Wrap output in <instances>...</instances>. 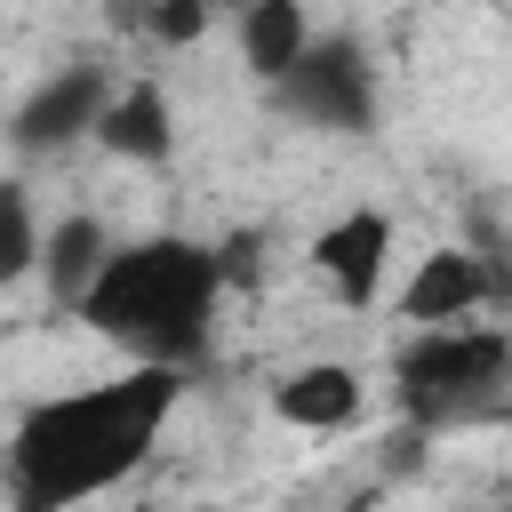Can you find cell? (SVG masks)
Listing matches in <instances>:
<instances>
[{
  "instance_id": "cell-1",
  "label": "cell",
  "mask_w": 512,
  "mask_h": 512,
  "mask_svg": "<svg viewBox=\"0 0 512 512\" xmlns=\"http://www.w3.org/2000/svg\"><path fill=\"white\" fill-rule=\"evenodd\" d=\"M184 368H144L128 360L120 376L72 384L32 400L8 432H0V496L8 512H80L96 496H112L176 424L184 408Z\"/></svg>"
},
{
  "instance_id": "cell-2",
  "label": "cell",
  "mask_w": 512,
  "mask_h": 512,
  "mask_svg": "<svg viewBox=\"0 0 512 512\" xmlns=\"http://www.w3.org/2000/svg\"><path fill=\"white\" fill-rule=\"evenodd\" d=\"M224 272H216V248L208 240H184V232H144V240H120L96 272V288L80 296L72 320H88L104 344H120L128 360L144 368H200L208 360V336H216V304H224Z\"/></svg>"
},
{
  "instance_id": "cell-3",
  "label": "cell",
  "mask_w": 512,
  "mask_h": 512,
  "mask_svg": "<svg viewBox=\"0 0 512 512\" xmlns=\"http://www.w3.org/2000/svg\"><path fill=\"white\" fill-rule=\"evenodd\" d=\"M504 376H512V336H504V328H480V320L408 328V344L392 352V392H400L416 416L472 408V400H488Z\"/></svg>"
},
{
  "instance_id": "cell-4",
  "label": "cell",
  "mask_w": 512,
  "mask_h": 512,
  "mask_svg": "<svg viewBox=\"0 0 512 512\" xmlns=\"http://www.w3.org/2000/svg\"><path fill=\"white\" fill-rule=\"evenodd\" d=\"M272 104L304 128H328V136H360L376 120V64L352 32H320L304 48V64L272 88Z\"/></svg>"
},
{
  "instance_id": "cell-5",
  "label": "cell",
  "mask_w": 512,
  "mask_h": 512,
  "mask_svg": "<svg viewBox=\"0 0 512 512\" xmlns=\"http://www.w3.org/2000/svg\"><path fill=\"white\" fill-rule=\"evenodd\" d=\"M112 88H120V80H112L104 64H56V72H40V80L8 104V144L32 152V160H40V152H64V144H88Z\"/></svg>"
},
{
  "instance_id": "cell-6",
  "label": "cell",
  "mask_w": 512,
  "mask_h": 512,
  "mask_svg": "<svg viewBox=\"0 0 512 512\" xmlns=\"http://www.w3.org/2000/svg\"><path fill=\"white\" fill-rule=\"evenodd\" d=\"M392 208H376V200H360V208H344V216H328L320 232H312V272L328 280V296L344 304V312H368L376 296H384V272H392Z\"/></svg>"
},
{
  "instance_id": "cell-7",
  "label": "cell",
  "mask_w": 512,
  "mask_h": 512,
  "mask_svg": "<svg viewBox=\"0 0 512 512\" xmlns=\"http://www.w3.org/2000/svg\"><path fill=\"white\" fill-rule=\"evenodd\" d=\"M488 296H496L488 256H472V248H424V256L408 264V280L392 288V312H400L408 328H456V320H472Z\"/></svg>"
},
{
  "instance_id": "cell-8",
  "label": "cell",
  "mask_w": 512,
  "mask_h": 512,
  "mask_svg": "<svg viewBox=\"0 0 512 512\" xmlns=\"http://www.w3.org/2000/svg\"><path fill=\"white\" fill-rule=\"evenodd\" d=\"M96 152H112L120 168H168L176 160V104H168V88L152 80V72H136V80H120L112 96H104V112H96V136H88Z\"/></svg>"
},
{
  "instance_id": "cell-9",
  "label": "cell",
  "mask_w": 512,
  "mask_h": 512,
  "mask_svg": "<svg viewBox=\"0 0 512 512\" xmlns=\"http://www.w3.org/2000/svg\"><path fill=\"white\" fill-rule=\"evenodd\" d=\"M272 416L288 432H352L368 416V376L352 360H296L288 376H272Z\"/></svg>"
},
{
  "instance_id": "cell-10",
  "label": "cell",
  "mask_w": 512,
  "mask_h": 512,
  "mask_svg": "<svg viewBox=\"0 0 512 512\" xmlns=\"http://www.w3.org/2000/svg\"><path fill=\"white\" fill-rule=\"evenodd\" d=\"M312 40H320V32H312V8H304V0H248V8L232 16V48H240V64H248L256 88H280V80L304 64Z\"/></svg>"
},
{
  "instance_id": "cell-11",
  "label": "cell",
  "mask_w": 512,
  "mask_h": 512,
  "mask_svg": "<svg viewBox=\"0 0 512 512\" xmlns=\"http://www.w3.org/2000/svg\"><path fill=\"white\" fill-rule=\"evenodd\" d=\"M112 248H120V240H112V224H104L96 208H64V216L48 224V240H40V280H48V296H56L64 312H80V296L96 288V272H104Z\"/></svg>"
},
{
  "instance_id": "cell-12",
  "label": "cell",
  "mask_w": 512,
  "mask_h": 512,
  "mask_svg": "<svg viewBox=\"0 0 512 512\" xmlns=\"http://www.w3.org/2000/svg\"><path fill=\"white\" fill-rule=\"evenodd\" d=\"M40 240H48V224L32 208V184L0 176V296L24 288V280H40Z\"/></svg>"
},
{
  "instance_id": "cell-13",
  "label": "cell",
  "mask_w": 512,
  "mask_h": 512,
  "mask_svg": "<svg viewBox=\"0 0 512 512\" xmlns=\"http://www.w3.org/2000/svg\"><path fill=\"white\" fill-rule=\"evenodd\" d=\"M216 32V8L208 0H152L144 8V40L152 48H200Z\"/></svg>"
},
{
  "instance_id": "cell-14",
  "label": "cell",
  "mask_w": 512,
  "mask_h": 512,
  "mask_svg": "<svg viewBox=\"0 0 512 512\" xmlns=\"http://www.w3.org/2000/svg\"><path fill=\"white\" fill-rule=\"evenodd\" d=\"M256 256H264V240H256V232H232V240H216V272H224V288H248V280L264 272Z\"/></svg>"
},
{
  "instance_id": "cell-15",
  "label": "cell",
  "mask_w": 512,
  "mask_h": 512,
  "mask_svg": "<svg viewBox=\"0 0 512 512\" xmlns=\"http://www.w3.org/2000/svg\"><path fill=\"white\" fill-rule=\"evenodd\" d=\"M208 8H216V16H240V8H248V0H208Z\"/></svg>"
},
{
  "instance_id": "cell-16",
  "label": "cell",
  "mask_w": 512,
  "mask_h": 512,
  "mask_svg": "<svg viewBox=\"0 0 512 512\" xmlns=\"http://www.w3.org/2000/svg\"><path fill=\"white\" fill-rule=\"evenodd\" d=\"M128 512H176V504H128Z\"/></svg>"
}]
</instances>
